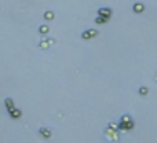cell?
Instances as JSON below:
<instances>
[{
  "mask_svg": "<svg viewBox=\"0 0 157 143\" xmlns=\"http://www.w3.org/2000/svg\"><path fill=\"white\" fill-rule=\"evenodd\" d=\"M6 102L8 103V105H7V106H8V107H13V101H10V99H7V101H6Z\"/></svg>",
  "mask_w": 157,
  "mask_h": 143,
  "instance_id": "11",
  "label": "cell"
},
{
  "mask_svg": "<svg viewBox=\"0 0 157 143\" xmlns=\"http://www.w3.org/2000/svg\"><path fill=\"white\" fill-rule=\"evenodd\" d=\"M98 14H99L101 17L109 19V17L112 15V10H110V8H106V7H105V8H99V10H98Z\"/></svg>",
  "mask_w": 157,
  "mask_h": 143,
  "instance_id": "3",
  "label": "cell"
},
{
  "mask_svg": "<svg viewBox=\"0 0 157 143\" xmlns=\"http://www.w3.org/2000/svg\"><path fill=\"white\" fill-rule=\"evenodd\" d=\"M48 30H50V28H48L47 25H42V26L39 28V32L42 33V35H46V33H47Z\"/></svg>",
  "mask_w": 157,
  "mask_h": 143,
  "instance_id": "6",
  "label": "cell"
},
{
  "mask_svg": "<svg viewBox=\"0 0 157 143\" xmlns=\"http://www.w3.org/2000/svg\"><path fill=\"white\" fill-rule=\"evenodd\" d=\"M13 114H14L13 117H19V114H21V113H19V110H14V111H13Z\"/></svg>",
  "mask_w": 157,
  "mask_h": 143,
  "instance_id": "10",
  "label": "cell"
},
{
  "mask_svg": "<svg viewBox=\"0 0 157 143\" xmlns=\"http://www.w3.org/2000/svg\"><path fill=\"white\" fill-rule=\"evenodd\" d=\"M98 35V30L97 29H88V30H85V32L81 33V37H83L84 40H90V39H92Z\"/></svg>",
  "mask_w": 157,
  "mask_h": 143,
  "instance_id": "1",
  "label": "cell"
},
{
  "mask_svg": "<svg viewBox=\"0 0 157 143\" xmlns=\"http://www.w3.org/2000/svg\"><path fill=\"white\" fill-rule=\"evenodd\" d=\"M139 92H141L142 95H146V92H147V88H145V87H142L141 90H139Z\"/></svg>",
  "mask_w": 157,
  "mask_h": 143,
  "instance_id": "9",
  "label": "cell"
},
{
  "mask_svg": "<svg viewBox=\"0 0 157 143\" xmlns=\"http://www.w3.org/2000/svg\"><path fill=\"white\" fill-rule=\"evenodd\" d=\"M95 22H97V23H106V22H108V18L98 17V18H95Z\"/></svg>",
  "mask_w": 157,
  "mask_h": 143,
  "instance_id": "7",
  "label": "cell"
},
{
  "mask_svg": "<svg viewBox=\"0 0 157 143\" xmlns=\"http://www.w3.org/2000/svg\"><path fill=\"white\" fill-rule=\"evenodd\" d=\"M52 44H54V40L52 39H46V40H42V41L39 43V47L42 48V50H47Z\"/></svg>",
  "mask_w": 157,
  "mask_h": 143,
  "instance_id": "2",
  "label": "cell"
},
{
  "mask_svg": "<svg viewBox=\"0 0 157 143\" xmlns=\"http://www.w3.org/2000/svg\"><path fill=\"white\" fill-rule=\"evenodd\" d=\"M132 8H134V12H143V10H145V6L142 4V3H135Z\"/></svg>",
  "mask_w": 157,
  "mask_h": 143,
  "instance_id": "4",
  "label": "cell"
},
{
  "mask_svg": "<svg viewBox=\"0 0 157 143\" xmlns=\"http://www.w3.org/2000/svg\"><path fill=\"white\" fill-rule=\"evenodd\" d=\"M40 132H42L44 136H50V135H51V132H50V131H47V129H40Z\"/></svg>",
  "mask_w": 157,
  "mask_h": 143,
  "instance_id": "8",
  "label": "cell"
},
{
  "mask_svg": "<svg viewBox=\"0 0 157 143\" xmlns=\"http://www.w3.org/2000/svg\"><path fill=\"white\" fill-rule=\"evenodd\" d=\"M44 18H46L47 21L54 19V12H52V11H46V12H44Z\"/></svg>",
  "mask_w": 157,
  "mask_h": 143,
  "instance_id": "5",
  "label": "cell"
}]
</instances>
